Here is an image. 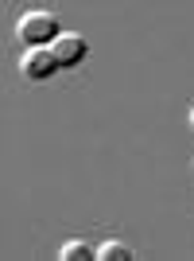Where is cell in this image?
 Segmentation results:
<instances>
[{
    "label": "cell",
    "instance_id": "4",
    "mask_svg": "<svg viewBox=\"0 0 194 261\" xmlns=\"http://www.w3.org/2000/svg\"><path fill=\"white\" fill-rule=\"evenodd\" d=\"M58 257H62V261H93L97 257V250H89V246H86V242H66V246H62V250H58Z\"/></svg>",
    "mask_w": 194,
    "mask_h": 261
},
{
    "label": "cell",
    "instance_id": "2",
    "mask_svg": "<svg viewBox=\"0 0 194 261\" xmlns=\"http://www.w3.org/2000/svg\"><path fill=\"white\" fill-rule=\"evenodd\" d=\"M54 66H58V59L51 55V47H27L20 59V70L23 78H31V82H39V78H51Z\"/></svg>",
    "mask_w": 194,
    "mask_h": 261
},
{
    "label": "cell",
    "instance_id": "6",
    "mask_svg": "<svg viewBox=\"0 0 194 261\" xmlns=\"http://www.w3.org/2000/svg\"><path fill=\"white\" fill-rule=\"evenodd\" d=\"M190 125H194V109H190Z\"/></svg>",
    "mask_w": 194,
    "mask_h": 261
},
{
    "label": "cell",
    "instance_id": "5",
    "mask_svg": "<svg viewBox=\"0 0 194 261\" xmlns=\"http://www.w3.org/2000/svg\"><path fill=\"white\" fill-rule=\"evenodd\" d=\"M132 250L124 242H101V250H97V261H128Z\"/></svg>",
    "mask_w": 194,
    "mask_h": 261
},
{
    "label": "cell",
    "instance_id": "1",
    "mask_svg": "<svg viewBox=\"0 0 194 261\" xmlns=\"http://www.w3.org/2000/svg\"><path fill=\"white\" fill-rule=\"evenodd\" d=\"M16 35H20L27 47H47L54 35H58V28H54L51 12H23L20 23H16Z\"/></svg>",
    "mask_w": 194,
    "mask_h": 261
},
{
    "label": "cell",
    "instance_id": "3",
    "mask_svg": "<svg viewBox=\"0 0 194 261\" xmlns=\"http://www.w3.org/2000/svg\"><path fill=\"white\" fill-rule=\"evenodd\" d=\"M47 47H51V55L58 59V66H70V63H78V59H82V51H86V39H82L78 32H58Z\"/></svg>",
    "mask_w": 194,
    "mask_h": 261
}]
</instances>
